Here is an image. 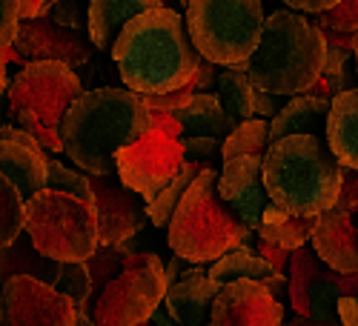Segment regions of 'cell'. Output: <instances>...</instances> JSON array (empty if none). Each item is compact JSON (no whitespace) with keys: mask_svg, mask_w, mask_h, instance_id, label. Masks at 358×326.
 Listing matches in <instances>:
<instances>
[{"mask_svg":"<svg viewBox=\"0 0 358 326\" xmlns=\"http://www.w3.org/2000/svg\"><path fill=\"white\" fill-rule=\"evenodd\" d=\"M109 54L124 80V89L138 98L178 92L189 83L201 64L187 38L181 12L169 6L132 17L117 32Z\"/></svg>","mask_w":358,"mask_h":326,"instance_id":"cell-1","label":"cell"},{"mask_svg":"<svg viewBox=\"0 0 358 326\" xmlns=\"http://www.w3.org/2000/svg\"><path fill=\"white\" fill-rule=\"evenodd\" d=\"M149 132V112L124 86L83 92L61 121L64 155L89 177L115 175V155Z\"/></svg>","mask_w":358,"mask_h":326,"instance_id":"cell-2","label":"cell"},{"mask_svg":"<svg viewBox=\"0 0 358 326\" xmlns=\"http://www.w3.org/2000/svg\"><path fill=\"white\" fill-rule=\"evenodd\" d=\"M264 192L292 218L315 221L338 200L341 166L324 140L292 135L270 143L261 161Z\"/></svg>","mask_w":358,"mask_h":326,"instance_id":"cell-3","label":"cell"},{"mask_svg":"<svg viewBox=\"0 0 358 326\" xmlns=\"http://www.w3.org/2000/svg\"><path fill=\"white\" fill-rule=\"evenodd\" d=\"M324 38L310 17L275 9L264 17L261 40L250 61L232 66L244 72L255 92L275 98H298L324 72Z\"/></svg>","mask_w":358,"mask_h":326,"instance_id":"cell-4","label":"cell"},{"mask_svg":"<svg viewBox=\"0 0 358 326\" xmlns=\"http://www.w3.org/2000/svg\"><path fill=\"white\" fill-rule=\"evenodd\" d=\"M255 235L218 198V169L206 166L166 223V244L175 258L195 266H213L232 249L252 246Z\"/></svg>","mask_w":358,"mask_h":326,"instance_id":"cell-5","label":"cell"},{"mask_svg":"<svg viewBox=\"0 0 358 326\" xmlns=\"http://www.w3.org/2000/svg\"><path fill=\"white\" fill-rule=\"evenodd\" d=\"M9 117L52 158L61 155V121L83 95L80 77L61 64H29L9 83Z\"/></svg>","mask_w":358,"mask_h":326,"instance_id":"cell-6","label":"cell"},{"mask_svg":"<svg viewBox=\"0 0 358 326\" xmlns=\"http://www.w3.org/2000/svg\"><path fill=\"white\" fill-rule=\"evenodd\" d=\"M261 0H192L184 6L187 38L210 66H241L250 61L264 29Z\"/></svg>","mask_w":358,"mask_h":326,"instance_id":"cell-7","label":"cell"},{"mask_svg":"<svg viewBox=\"0 0 358 326\" xmlns=\"http://www.w3.org/2000/svg\"><path fill=\"white\" fill-rule=\"evenodd\" d=\"M26 238L55 263H86L98 252L92 203L61 192H38L26 200Z\"/></svg>","mask_w":358,"mask_h":326,"instance_id":"cell-8","label":"cell"},{"mask_svg":"<svg viewBox=\"0 0 358 326\" xmlns=\"http://www.w3.org/2000/svg\"><path fill=\"white\" fill-rule=\"evenodd\" d=\"M164 295V260L129 249L101 292L89 298L86 312L95 326H141L161 309Z\"/></svg>","mask_w":358,"mask_h":326,"instance_id":"cell-9","label":"cell"},{"mask_svg":"<svg viewBox=\"0 0 358 326\" xmlns=\"http://www.w3.org/2000/svg\"><path fill=\"white\" fill-rule=\"evenodd\" d=\"M344 298H358V275H338L313 255L310 246L289 252L287 263V304L295 318L333 323L336 306Z\"/></svg>","mask_w":358,"mask_h":326,"instance_id":"cell-10","label":"cell"},{"mask_svg":"<svg viewBox=\"0 0 358 326\" xmlns=\"http://www.w3.org/2000/svg\"><path fill=\"white\" fill-rule=\"evenodd\" d=\"M184 163L187 158L181 149V140L164 138L149 129L138 143L115 155V177L146 206L181 175Z\"/></svg>","mask_w":358,"mask_h":326,"instance_id":"cell-11","label":"cell"},{"mask_svg":"<svg viewBox=\"0 0 358 326\" xmlns=\"http://www.w3.org/2000/svg\"><path fill=\"white\" fill-rule=\"evenodd\" d=\"M6 64H61L66 69H78L92 61V43L80 32L55 26L49 17L17 23V35L12 49L3 54Z\"/></svg>","mask_w":358,"mask_h":326,"instance_id":"cell-12","label":"cell"},{"mask_svg":"<svg viewBox=\"0 0 358 326\" xmlns=\"http://www.w3.org/2000/svg\"><path fill=\"white\" fill-rule=\"evenodd\" d=\"M0 326H75V306L41 281L12 278L0 286Z\"/></svg>","mask_w":358,"mask_h":326,"instance_id":"cell-13","label":"cell"},{"mask_svg":"<svg viewBox=\"0 0 358 326\" xmlns=\"http://www.w3.org/2000/svg\"><path fill=\"white\" fill-rule=\"evenodd\" d=\"M89 189H92V209L98 223V249L127 246L141 229H146L143 200L132 195L115 175L89 177Z\"/></svg>","mask_w":358,"mask_h":326,"instance_id":"cell-14","label":"cell"},{"mask_svg":"<svg viewBox=\"0 0 358 326\" xmlns=\"http://www.w3.org/2000/svg\"><path fill=\"white\" fill-rule=\"evenodd\" d=\"M284 318L261 283L232 281L218 289L206 326H281Z\"/></svg>","mask_w":358,"mask_h":326,"instance_id":"cell-15","label":"cell"},{"mask_svg":"<svg viewBox=\"0 0 358 326\" xmlns=\"http://www.w3.org/2000/svg\"><path fill=\"white\" fill-rule=\"evenodd\" d=\"M261 161L264 158H235L218 172V198L252 235L261 226L264 209L270 206L261 181Z\"/></svg>","mask_w":358,"mask_h":326,"instance_id":"cell-16","label":"cell"},{"mask_svg":"<svg viewBox=\"0 0 358 326\" xmlns=\"http://www.w3.org/2000/svg\"><path fill=\"white\" fill-rule=\"evenodd\" d=\"M313 255L338 275H358V215L333 209L315 218L310 238Z\"/></svg>","mask_w":358,"mask_h":326,"instance_id":"cell-17","label":"cell"},{"mask_svg":"<svg viewBox=\"0 0 358 326\" xmlns=\"http://www.w3.org/2000/svg\"><path fill=\"white\" fill-rule=\"evenodd\" d=\"M46 158L49 155L26 132L9 124L0 126V177H6L23 200L43 192Z\"/></svg>","mask_w":358,"mask_h":326,"instance_id":"cell-18","label":"cell"},{"mask_svg":"<svg viewBox=\"0 0 358 326\" xmlns=\"http://www.w3.org/2000/svg\"><path fill=\"white\" fill-rule=\"evenodd\" d=\"M218 286L210 281L203 266H192L178 275V281L166 289L164 306L175 326H206Z\"/></svg>","mask_w":358,"mask_h":326,"instance_id":"cell-19","label":"cell"},{"mask_svg":"<svg viewBox=\"0 0 358 326\" xmlns=\"http://www.w3.org/2000/svg\"><path fill=\"white\" fill-rule=\"evenodd\" d=\"M164 6L161 0H95L86 6V38L98 52H112L117 32L138 15Z\"/></svg>","mask_w":358,"mask_h":326,"instance_id":"cell-20","label":"cell"},{"mask_svg":"<svg viewBox=\"0 0 358 326\" xmlns=\"http://www.w3.org/2000/svg\"><path fill=\"white\" fill-rule=\"evenodd\" d=\"M324 140L338 166L358 169V89H347L330 101Z\"/></svg>","mask_w":358,"mask_h":326,"instance_id":"cell-21","label":"cell"},{"mask_svg":"<svg viewBox=\"0 0 358 326\" xmlns=\"http://www.w3.org/2000/svg\"><path fill=\"white\" fill-rule=\"evenodd\" d=\"M327 112H330V101H318L310 95L289 98V103H284L281 112L270 121V140L275 143V140L292 138V135H307V138L324 140Z\"/></svg>","mask_w":358,"mask_h":326,"instance_id":"cell-22","label":"cell"},{"mask_svg":"<svg viewBox=\"0 0 358 326\" xmlns=\"http://www.w3.org/2000/svg\"><path fill=\"white\" fill-rule=\"evenodd\" d=\"M57 269H61V263L43 258L32 246V241L26 238V232L15 244L0 249V286H3L6 281H12V278H32V281H41V283L52 286L55 278H57Z\"/></svg>","mask_w":358,"mask_h":326,"instance_id":"cell-23","label":"cell"},{"mask_svg":"<svg viewBox=\"0 0 358 326\" xmlns=\"http://www.w3.org/2000/svg\"><path fill=\"white\" fill-rule=\"evenodd\" d=\"M178 124L184 129V138H213V140H221L238 126L232 117L221 109V103L215 101V95H195L189 101L187 109H181L178 114H172Z\"/></svg>","mask_w":358,"mask_h":326,"instance_id":"cell-24","label":"cell"},{"mask_svg":"<svg viewBox=\"0 0 358 326\" xmlns=\"http://www.w3.org/2000/svg\"><path fill=\"white\" fill-rule=\"evenodd\" d=\"M313 229H315V221L292 218V215L281 212L278 206L270 203L264 209V215H261V226L255 229V238L273 244V246H278L284 252H295L301 246H310Z\"/></svg>","mask_w":358,"mask_h":326,"instance_id":"cell-25","label":"cell"},{"mask_svg":"<svg viewBox=\"0 0 358 326\" xmlns=\"http://www.w3.org/2000/svg\"><path fill=\"white\" fill-rule=\"evenodd\" d=\"M206 275H210V281L221 289L232 281H252V283H266V281H273L275 272H273V266L261 260L258 252L252 246H241V249H232L227 252L224 258H218L213 266H206Z\"/></svg>","mask_w":358,"mask_h":326,"instance_id":"cell-26","label":"cell"},{"mask_svg":"<svg viewBox=\"0 0 358 326\" xmlns=\"http://www.w3.org/2000/svg\"><path fill=\"white\" fill-rule=\"evenodd\" d=\"M215 89H218V92H213L215 101L235 124H244L255 117V89L244 72L224 69L221 75H215Z\"/></svg>","mask_w":358,"mask_h":326,"instance_id":"cell-27","label":"cell"},{"mask_svg":"<svg viewBox=\"0 0 358 326\" xmlns=\"http://www.w3.org/2000/svg\"><path fill=\"white\" fill-rule=\"evenodd\" d=\"M206 166H213V163H210V161H187L184 169H181V175H178L164 192H158L152 200L143 206L146 221H152L158 229H166V223H169V218H172V212H175V206L181 203V198L187 195V189L192 186V181H195V177H198Z\"/></svg>","mask_w":358,"mask_h":326,"instance_id":"cell-28","label":"cell"},{"mask_svg":"<svg viewBox=\"0 0 358 326\" xmlns=\"http://www.w3.org/2000/svg\"><path fill=\"white\" fill-rule=\"evenodd\" d=\"M270 124L266 121H244L238 124L221 143V161H235V158H264V152L270 149Z\"/></svg>","mask_w":358,"mask_h":326,"instance_id":"cell-29","label":"cell"},{"mask_svg":"<svg viewBox=\"0 0 358 326\" xmlns=\"http://www.w3.org/2000/svg\"><path fill=\"white\" fill-rule=\"evenodd\" d=\"M23 223H26V200L6 177H0V249H6L20 238Z\"/></svg>","mask_w":358,"mask_h":326,"instance_id":"cell-30","label":"cell"},{"mask_svg":"<svg viewBox=\"0 0 358 326\" xmlns=\"http://www.w3.org/2000/svg\"><path fill=\"white\" fill-rule=\"evenodd\" d=\"M46 192H61L69 198H78L83 203H92V189H89V177L83 172H75L64 166L57 158H46Z\"/></svg>","mask_w":358,"mask_h":326,"instance_id":"cell-31","label":"cell"},{"mask_svg":"<svg viewBox=\"0 0 358 326\" xmlns=\"http://www.w3.org/2000/svg\"><path fill=\"white\" fill-rule=\"evenodd\" d=\"M52 289L61 292L64 298L72 301L75 315H86V304H89V272H86V263H61Z\"/></svg>","mask_w":358,"mask_h":326,"instance_id":"cell-32","label":"cell"},{"mask_svg":"<svg viewBox=\"0 0 358 326\" xmlns=\"http://www.w3.org/2000/svg\"><path fill=\"white\" fill-rule=\"evenodd\" d=\"M318 29L336 35H355L358 32V0H338V3L313 20Z\"/></svg>","mask_w":358,"mask_h":326,"instance_id":"cell-33","label":"cell"},{"mask_svg":"<svg viewBox=\"0 0 358 326\" xmlns=\"http://www.w3.org/2000/svg\"><path fill=\"white\" fill-rule=\"evenodd\" d=\"M195 95L189 89H178V92H169V95H158V98H141L143 109H155V112H166V114H178L181 109L189 106Z\"/></svg>","mask_w":358,"mask_h":326,"instance_id":"cell-34","label":"cell"},{"mask_svg":"<svg viewBox=\"0 0 358 326\" xmlns=\"http://www.w3.org/2000/svg\"><path fill=\"white\" fill-rule=\"evenodd\" d=\"M17 6L15 0H0V54L12 49V40L17 35Z\"/></svg>","mask_w":358,"mask_h":326,"instance_id":"cell-35","label":"cell"},{"mask_svg":"<svg viewBox=\"0 0 358 326\" xmlns=\"http://www.w3.org/2000/svg\"><path fill=\"white\" fill-rule=\"evenodd\" d=\"M336 209H341V212H355L358 209V169H344L341 166V186H338Z\"/></svg>","mask_w":358,"mask_h":326,"instance_id":"cell-36","label":"cell"},{"mask_svg":"<svg viewBox=\"0 0 358 326\" xmlns=\"http://www.w3.org/2000/svg\"><path fill=\"white\" fill-rule=\"evenodd\" d=\"M49 20L61 29H69V32H78L83 29V20H80V6L75 3H52V12H49Z\"/></svg>","mask_w":358,"mask_h":326,"instance_id":"cell-37","label":"cell"},{"mask_svg":"<svg viewBox=\"0 0 358 326\" xmlns=\"http://www.w3.org/2000/svg\"><path fill=\"white\" fill-rule=\"evenodd\" d=\"M252 249L258 252V258H261V260H266V263L273 266V272H275V275L287 278L289 252H284V249H278V246H273V244H266V241H258V238H255V246H252Z\"/></svg>","mask_w":358,"mask_h":326,"instance_id":"cell-38","label":"cell"},{"mask_svg":"<svg viewBox=\"0 0 358 326\" xmlns=\"http://www.w3.org/2000/svg\"><path fill=\"white\" fill-rule=\"evenodd\" d=\"M146 112H149V129H152V132H158V135H164V138H172V140H181V138H184L181 124H178L172 114L155 112V109H146Z\"/></svg>","mask_w":358,"mask_h":326,"instance_id":"cell-39","label":"cell"},{"mask_svg":"<svg viewBox=\"0 0 358 326\" xmlns=\"http://www.w3.org/2000/svg\"><path fill=\"white\" fill-rule=\"evenodd\" d=\"M15 6H17V20H43L49 17L52 12V3L49 0H15Z\"/></svg>","mask_w":358,"mask_h":326,"instance_id":"cell-40","label":"cell"},{"mask_svg":"<svg viewBox=\"0 0 358 326\" xmlns=\"http://www.w3.org/2000/svg\"><path fill=\"white\" fill-rule=\"evenodd\" d=\"M210 86H215V66L201 61L198 69H195V75L189 77V83L184 89H189L192 95H206V89H210Z\"/></svg>","mask_w":358,"mask_h":326,"instance_id":"cell-41","label":"cell"},{"mask_svg":"<svg viewBox=\"0 0 358 326\" xmlns=\"http://www.w3.org/2000/svg\"><path fill=\"white\" fill-rule=\"evenodd\" d=\"M338 3V0H287V6L284 9H289V12H295V15H324V12H330L333 6Z\"/></svg>","mask_w":358,"mask_h":326,"instance_id":"cell-42","label":"cell"},{"mask_svg":"<svg viewBox=\"0 0 358 326\" xmlns=\"http://www.w3.org/2000/svg\"><path fill=\"white\" fill-rule=\"evenodd\" d=\"M278 112H281V103H278L275 95L255 92V117H258V121H266V124H270Z\"/></svg>","mask_w":358,"mask_h":326,"instance_id":"cell-43","label":"cell"},{"mask_svg":"<svg viewBox=\"0 0 358 326\" xmlns=\"http://www.w3.org/2000/svg\"><path fill=\"white\" fill-rule=\"evenodd\" d=\"M336 318L341 326H358V298H344L336 306Z\"/></svg>","mask_w":358,"mask_h":326,"instance_id":"cell-44","label":"cell"},{"mask_svg":"<svg viewBox=\"0 0 358 326\" xmlns=\"http://www.w3.org/2000/svg\"><path fill=\"white\" fill-rule=\"evenodd\" d=\"M181 272H184V260L172 255V258H169V263H164V283H166V289L178 281V275H181Z\"/></svg>","mask_w":358,"mask_h":326,"instance_id":"cell-45","label":"cell"},{"mask_svg":"<svg viewBox=\"0 0 358 326\" xmlns=\"http://www.w3.org/2000/svg\"><path fill=\"white\" fill-rule=\"evenodd\" d=\"M281 326H341L338 320H333V323H318V320H307V318H284V323Z\"/></svg>","mask_w":358,"mask_h":326,"instance_id":"cell-46","label":"cell"},{"mask_svg":"<svg viewBox=\"0 0 358 326\" xmlns=\"http://www.w3.org/2000/svg\"><path fill=\"white\" fill-rule=\"evenodd\" d=\"M9 64H6V57L3 54H0V95H3L6 92V86H9Z\"/></svg>","mask_w":358,"mask_h":326,"instance_id":"cell-47","label":"cell"},{"mask_svg":"<svg viewBox=\"0 0 358 326\" xmlns=\"http://www.w3.org/2000/svg\"><path fill=\"white\" fill-rule=\"evenodd\" d=\"M350 49H352V57H355V64H358V32L350 35Z\"/></svg>","mask_w":358,"mask_h":326,"instance_id":"cell-48","label":"cell"}]
</instances>
